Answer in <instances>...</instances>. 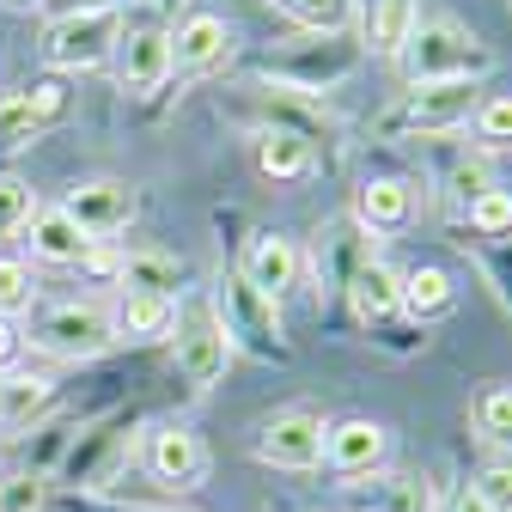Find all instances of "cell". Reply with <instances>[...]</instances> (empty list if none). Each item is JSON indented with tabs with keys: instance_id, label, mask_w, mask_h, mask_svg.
I'll use <instances>...</instances> for the list:
<instances>
[{
	"instance_id": "74e56055",
	"label": "cell",
	"mask_w": 512,
	"mask_h": 512,
	"mask_svg": "<svg viewBox=\"0 0 512 512\" xmlns=\"http://www.w3.org/2000/svg\"><path fill=\"white\" fill-rule=\"evenodd\" d=\"M445 512H488V506H482V500H476V494H470V488H464V494H458V500H452V506H445Z\"/></svg>"
},
{
	"instance_id": "6da1fadb",
	"label": "cell",
	"mask_w": 512,
	"mask_h": 512,
	"mask_svg": "<svg viewBox=\"0 0 512 512\" xmlns=\"http://www.w3.org/2000/svg\"><path fill=\"white\" fill-rule=\"evenodd\" d=\"M403 74H409V86H439V80H488L494 74V49L470 31V25H458V19H445V13H433V19H415V31H409V43H403Z\"/></svg>"
},
{
	"instance_id": "f1b7e54d",
	"label": "cell",
	"mask_w": 512,
	"mask_h": 512,
	"mask_svg": "<svg viewBox=\"0 0 512 512\" xmlns=\"http://www.w3.org/2000/svg\"><path fill=\"white\" fill-rule=\"evenodd\" d=\"M275 7L311 37H342L354 25V0H275Z\"/></svg>"
},
{
	"instance_id": "9a60e30c",
	"label": "cell",
	"mask_w": 512,
	"mask_h": 512,
	"mask_svg": "<svg viewBox=\"0 0 512 512\" xmlns=\"http://www.w3.org/2000/svg\"><path fill=\"white\" fill-rule=\"evenodd\" d=\"M384 452H391V433H384L378 421H366V415H354V421H336L330 433H324V464L336 470V476H378L384 470Z\"/></svg>"
},
{
	"instance_id": "44dd1931",
	"label": "cell",
	"mask_w": 512,
	"mask_h": 512,
	"mask_svg": "<svg viewBox=\"0 0 512 512\" xmlns=\"http://www.w3.org/2000/svg\"><path fill=\"white\" fill-rule=\"evenodd\" d=\"M171 330H177V299H159V293H122L110 311L116 342H165Z\"/></svg>"
},
{
	"instance_id": "7402d4cb",
	"label": "cell",
	"mask_w": 512,
	"mask_h": 512,
	"mask_svg": "<svg viewBox=\"0 0 512 512\" xmlns=\"http://www.w3.org/2000/svg\"><path fill=\"white\" fill-rule=\"evenodd\" d=\"M256 171L269 183H305L317 171V147L299 141L293 128H256Z\"/></svg>"
},
{
	"instance_id": "2e32d148",
	"label": "cell",
	"mask_w": 512,
	"mask_h": 512,
	"mask_svg": "<svg viewBox=\"0 0 512 512\" xmlns=\"http://www.w3.org/2000/svg\"><path fill=\"white\" fill-rule=\"evenodd\" d=\"M61 110H68V92H61L55 80L25 86V92H0V153H13V147H25L31 135H43Z\"/></svg>"
},
{
	"instance_id": "cb8c5ba5",
	"label": "cell",
	"mask_w": 512,
	"mask_h": 512,
	"mask_svg": "<svg viewBox=\"0 0 512 512\" xmlns=\"http://www.w3.org/2000/svg\"><path fill=\"white\" fill-rule=\"evenodd\" d=\"M439 494L421 470H378L372 476V494H366V512H433Z\"/></svg>"
},
{
	"instance_id": "8992f818",
	"label": "cell",
	"mask_w": 512,
	"mask_h": 512,
	"mask_svg": "<svg viewBox=\"0 0 512 512\" xmlns=\"http://www.w3.org/2000/svg\"><path fill=\"white\" fill-rule=\"evenodd\" d=\"M25 342L43 348V354H55V360H92L116 336H110V311L104 305H92V299H61V305H43L31 317Z\"/></svg>"
},
{
	"instance_id": "7a4b0ae2",
	"label": "cell",
	"mask_w": 512,
	"mask_h": 512,
	"mask_svg": "<svg viewBox=\"0 0 512 512\" xmlns=\"http://www.w3.org/2000/svg\"><path fill=\"white\" fill-rule=\"evenodd\" d=\"M135 439H141V415L135 409H110V415H98L92 427H80L68 439V452H61L55 476L68 482V488L104 494L110 482H122L128 458H135Z\"/></svg>"
},
{
	"instance_id": "9c48e42d",
	"label": "cell",
	"mask_w": 512,
	"mask_h": 512,
	"mask_svg": "<svg viewBox=\"0 0 512 512\" xmlns=\"http://www.w3.org/2000/svg\"><path fill=\"white\" fill-rule=\"evenodd\" d=\"M324 415L311 409H287L275 421H263V433H256V458L275 464V470H317L324 464Z\"/></svg>"
},
{
	"instance_id": "836d02e7",
	"label": "cell",
	"mask_w": 512,
	"mask_h": 512,
	"mask_svg": "<svg viewBox=\"0 0 512 512\" xmlns=\"http://www.w3.org/2000/svg\"><path fill=\"white\" fill-rule=\"evenodd\" d=\"M31 293H37L31 269L19 263V256H0V317H19V311H31Z\"/></svg>"
},
{
	"instance_id": "1f68e13d",
	"label": "cell",
	"mask_w": 512,
	"mask_h": 512,
	"mask_svg": "<svg viewBox=\"0 0 512 512\" xmlns=\"http://www.w3.org/2000/svg\"><path fill=\"white\" fill-rule=\"evenodd\" d=\"M0 512H49V476L37 470L0 476Z\"/></svg>"
},
{
	"instance_id": "d6986e66",
	"label": "cell",
	"mask_w": 512,
	"mask_h": 512,
	"mask_svg": "<svg viewBox=\"0 0 512 512\" xmlns=\"http://www.w3.org/2000/svg\"><path fill=\"white\" fill-rule=\"evenodd\" d=\"M25 244H31L37 263H55V269H80L86 256L98 250V244H92L68 214H61V208H37L31 226H25Z\"/></svg>"
},
{
	"instance_id": "d590c367",
	"label": "cell",
	"mask_w": 512,
	"mask_h": 512,
	"mask_svg": "<svg viewBox=\"0 0 512 512\" xmlns=\"http://www.w3.org/2000/svg\"><path fill=\"white\" fill-rule=\"evenodd\" d=\"M470 494H476L488 512H512V458H494V464L470 482Z\"/></svg>"
},
{
	"instance_id": "e575fe53",
	"label": "cell",
	"mask_w": 512,
	"mask_h": 512,
	"mask_svg": "<svg viewBox=\"0 0 512 512\" xmlns=\"http://www.w3.org/2000/svg\"><path fill=\"white\" fill-rule=\"evenodd\" d=\"M470 122H476V135H482L488 147H512V92L482 98V110H476Z\"/></svg>"
},
{
	"instance_id": "ba28073f",
	"label": "cell",
	"mask_w": 512,
	"mask_h": 512,
	"mask_svg": "<svg viewBox=\"0 0 512 512\" xmlns=\"http://www.w3.org/2000/svg\"><path fill=\"white\" fill-rule=\"evenodd\" d=\"M354 68H360V43H348V37H311V49H287L275 61V86L311 98V92L348 80Z\"/></svg>"
},
{
	"instance_id": "277c9868",
	"label": "cell",
	"mask_w": 512,
	"mask_h": 512,
	"mask_svg": "<svg viewBox=\"0 0 512 512\" xmlns=\"http://www.w3.org/2000/svg\"><path fill=\"white\" fill-rule=\"evenodd\" d=\"M214 311H220V324H226V342H232V348H244V354H256V360H293L287 330H281V305H275L269 293H256L238 269L220 281Z\"/></svg>"
},
{
	"instance_id": "f35d334b",
	"label": "cell",
	"mask_w": 512,
	"mask_h": 512,
	"mask_svg": "<svg viewBox=\"0 0 512 512\" xmlns=\"http://www.w3.org/2000/svg\"><path fill=\"white\" fill-rule=\"evenodd\" d=\"M86 7H116V0H68V13H86Z\"/></svg>"
},
{
	"instance_id": "ffe728a7",
	"label": "cell",
	"mask_w": 512,
	"mask_h": 512,
	"mask_svg": "<svg viewBox=\"0 0 512 512\" xmlns=\"http://www.w3.org/2000/svg\"><path fill=\"white\" fill-rule=\"evenodd\" d=\"M354 220L378 238V232H403L415 220V189L403 177H366L354 196Z\"/></svg>"
},
{
	"instance_id": "30bf717a",
	"label": "cell",
	"mask_w": 512,
	"mask_h": 512,
	"mask_svg": "<svg viewBox=\"0 0 512 512\" xmlns=\"http://www.w3.org/2000/svg\"><path fill=\"white\" fill-rule=\"evenodd\" d=\"M61 214H68L92 244H110L116 232L135 226V189H128V183H110V177H98V183H74V189H68V202H61Z\"/></svg>"
},
{
	"instance_id": "d4e9b609",
	"label": "cell",
	"mask_w": 512,
	"mask_h": 512,
	"mask_svg": "<svg viewBox=\"0 0 512 512\" xmlns=\"http://www.w3.org/2000/svg\"><path fill=\"white\" fill-rule=\"evenodd\" d=\"M49 397H55V384L43 372H0V427L7 433L31 427L49 409Z\"/></svg>"
},
{
	"instance_id": "5b68a950",
	"label": "cell",
	"mask_w": 512,
	"mask_h": 512,
	"mask_svg": "<svg viewBox=\"0 0 512 512\" xmlns=\"http://www.w3.org/2000/svg\"><path fill=\"white\" fill-rule=\"evenodd\" d=\"M171 348H177V378L189 391H214L232 366V342H226V324L208 293L183 299L177 305V330H171Z\"/></svg>"
},
{
	"instance_id": "60d3db41",
	"label": "cell",
	"mask_w": 512,
	"mask_h": 512,
	"mask_svg": "<svg viewBox=\"0 0 512 512\" xmlns=\"http://www.w3.org/2000/svg\"><path fill=\"white\" fill-rule=\"evenodd\" d=\"M128 512H171V506H128Z\"/></svg>"
},
{
	"instance_id": "83f0119b",
	"label": "cell",
	"mask_w": 512,
	"mask_h": 512,
	"mask_svg": "<svg viewBox=\"0 0 512 512\" xmlns=\"http://www.w3.org/2000/svg\"><path fill=\"white\" fill-rule=\"evenodd\" d=\"M488 189H494V171H488L482 153H464V159L445 165V208H452V220H464Z\"/></svg>"
},
{
	"instance_id": "8fae6325",
	"label": "cell",
	"mask_w": 512,
	"mask_h": 512,
	"mask_svg": "<svg viewBox=\"0 0 512 512\" xmlns=\"http://www.w3.org/2000/svg\"><path fill=\"white\" fill-rule=\"evenodd\" d=\"M372 263V232L342 214L330 226H317V244H311V269H317V287H330V293H348V281Z\"/></svg>"
},
{
	"instance_id": "4316f807",
	"label": "cell",
	"mask_w": 512,
	"mask_h": 512,
	"mask_svg": "<svg viewBox=\"0 0 512 512\" xmlns=\"http://www.w3.org/2000/svg\"><path fill=\"white\" fill-rule=\"evenodd\" d=\"M452 305H458V287L445 269H409L403 275V311L415 324H433V317H445Z\"/></svg>"
},
{
	"instance_id": "603a6c76",
	"label": "cell",
	"mask_w": 512,
	"mask_h": 512,
	"mask_svg": "<svg viewBox=\"0 0 512 512\" xmlns=\"http://www.w3.org/2000/svg\"><path fill=\"white\" fill-rule=\"evenodd\" d=\"M415 19H421L415 0H372V7H366V25H360V49L397 61L403 43H409V31H415Z\"/></svg>"
},
{
	"instance_id": "e0dca14e",
	"label": "cell",
	"mask_w": 512,
	"mask_h": 512,
	"mask_svg": "<svg viewBox=\"0 0 512 512\" xmlns=\"http://www.w3.org/2000/svg\"><path fill=\"white\" fill-rule=\"evenodd\" d=\"M232 55V25L220 13H189L171 31V74H214Z\"/></svg>"
},
{
	"instance_id": "f546056e",
	"label": "cell",
	"mask_w": 512,
	"mask_h": 512,
	"mask_svg": "<svg viewBox=\"0 0 512 512\" xmlns=\"http://www.w3.org/2000/svg\"><path fill=\"white\" fill-rule=\"evenodd\" d=\"M470 421L488 445H500V452H512V384H488V391L470 403Z\"/></svg>"
},
{
	"instance_id": "3957f363",
	"label": "cell",
	"mask_w": 512,
	"mask_h": 512,
	"mask_svg": "<svg viewBox=\"0 0 512 512\" xmlns=\"http://www.w3.org/2000/svg\"><path fill=\"white\" fill-rule=\"evenodd\" d=\"M128 19L122 7H86V13H61L43 25V61L55 74H92L116 55Z\"/></svg>"
},
{
	"instance_id": "4fadbf2b",
	"label": "cell",
	"mask_w": 512,
	"mask_h": 512,
	"mask_svg": "<svg viewBox=\"0 0 512 512\" xmlns=\"http://www.w3.org/2000/svg\"><path fill=\"white\" fill-rule=\"evenodd\" d=\"M110 61H116V86L122 92H153L171 74V31H159V25H128Z\"/></svg>"
},
{
	"instance_id": "7c38bea8",
	"label": "cell",
	"mask_w": 512,
	"mask_h": 512,
	"mask_svg": "<svg viewBox=\"0 0 512 512\" xmlns=\"http://www.w3.org/2000/svg\"><path fill=\"white\" fill-rule=\"evenodd\" d=\"M147 470H153V482L189 494V488L208 482V445L189 427H153L147 433Z\"/></svg>"
},
{
	"instance_id": "484cf974",
	"label": "cell",
	"mask_w": 512,
	"mask_h": 512,
	"mask_svg": "<svg viewBox=\"0 0 512 512\" xmlns=\"http://www.w3.org/2000/svg\"><path fill=\"white\" fill-rule=\"evenodd\" d=\"M116 281H122V293H159V299H177L183 263H177V256H165V250H135L128 263H116Z\"/></svg>"
},
{
	"instance_id": "8d00e7d4",
	"label": "cell",
	"mask_w": 512,
	"mask_h": 512,
	"mask_svg": "<svg viewBox=\"0 0 512 512\" xmlns=\"http://www.w3.org/2000/svg\"><path fill=\"white\" fill-rule=\"evenodd\" d=\"M19 354H25V330L13 324V317H0V372H13Z\"/></svg>"
},
{
	"instance_id": "ac0fdd59",
	"label": "cell",
	"mask_w": 512,
	"mask_h": 512,
	"mask_svg": "<svg viewBox=\"0 0 512 512\" xmlns=\"http://www.w3.org/2000/svg\"><path fill=\"white\" fill-rule=\"evenodd\" d=\"M348 305H354V317H360L366 330L397 324V317H409V311H403V275H397L391 263H378V256H372V263L348 281Z\"/></svg>"
},
{
	"instance_id": "5bb4252c",
	"label": "cell",
	"mask_w": 512,
	"mask_h": 512,
	"mask_svg": "<svg viewBox=\"0 0 512 512\" xmlns=\"http://www.w3.org/2000/svg\"><path fill=\"white\" fill-rule=\"evenodd\" d=\"M238 275H244L256 293H269V299L281 305V299L299 287V275H305V250H299L293 238H281V232H256Z\"/></svg>"
},
{
	"instance_id": "52a82bcc",
	"label": "cell",
	"mask_w": 512,
	"mask_h": 512,
	"mask_svg": "<svg viewBox=\"0 0 512 512\" xmlns=\"http://www.w3.org/2000/svg\"><path fill=\"white\" fill-rule=\"evenodd\" d=\"M482 110V80H439V86H409L403 104L384 116L391 135H452Z\"/></svg>"
},
{
	"instance_id": "ab89813d",
	"label": "cell",
	"mask_w": 512,
	"mask_h": 512,
	"mask_svg": "<svg viewBox=\"0 0 512 512\" xmlns=\"http://www.w3.org/2000/svg\"><path fill=\"white\" fill-rule=\"evenodd\" d=\"M159 7H165V13H177V7H189V0H159Z\"/></svg>"
},
{
	"instance_id": "4dcf8cb0",
	"label": "cell",
	"mask_w": 512,
	"mask_h": 512,
	"mask_svg": "<svg viewBox=\"0 0 512 512\" xmlns=\"http://www.w3.org/2000/svg\"><path fill=\"white\" fill-rule=\"evenodd\" d=\"M458 226L470 232L464 244H488V238H506V232H512V189H500V183H494V189H488V196H482V202H476V208H470Z\"/></svg>"
},
{
	"instance_id": "d6a6232c",
	"label": "cell",
	"mask_w": 512,
	"mask_h": 512,
	"mask_svg": "<svg viewBox=\"0 0 512 512\" xmlns=\"http://www.w3.org/2000/svg\"><path fill=\"white\" fill-rule=\"evenodd\" d=\"M31 214H37L31 183H19V177H0V238L25 232V226H31Z\"/></svg>"
}]
</instances>
